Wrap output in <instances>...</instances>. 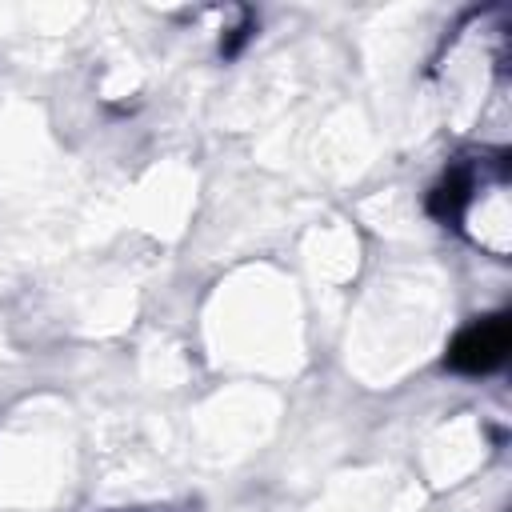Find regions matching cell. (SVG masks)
Returning a JSON list of instances; mask_svg holds the SVG:
<instances>
[{"mask_svg": "<svg viewBox=\"0 0 512 512\" xmlns=\"http://www.w3.org/2000/svg\"><path fill=\"white\" fill-rule=\"evenodd\" d=\"M508 344H512V328H508V316H484L476 324H468L452 348H448V368L456 372H492L496 364H504L508 356Z\"/></svg>", "mask_w": 512, "mask_h": 512, "instance_id": "obj_1", "label": "cell"}]
</instances>
